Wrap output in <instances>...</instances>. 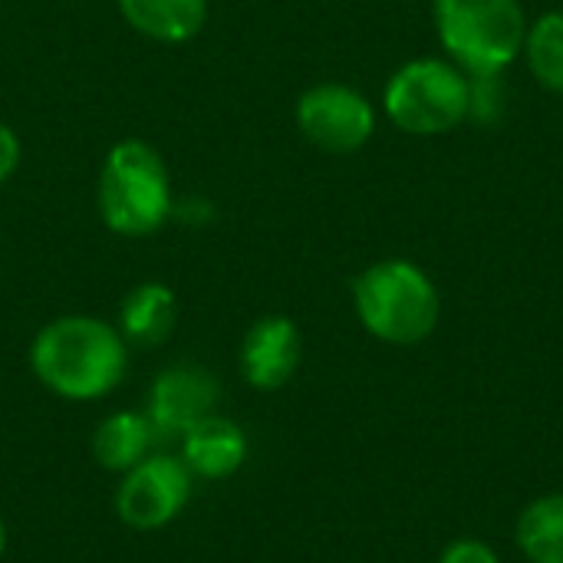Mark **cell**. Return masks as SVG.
<instances>
[{"label": "cell", "mask_w": 563, "mask_h": 563, "mask_svg": "<svg viewBox=\"0 0 563 563\" xmlns=\"http://www.w3.org/2000/svg\"><path fill=\"white\" fill-rule=\"evenodd\" d=\"M505 106L501 73L498 76H468V119L495 122Z\"/></svg>", "instance_id": "2e32d148"}, {"label": "cell", "mask_w": 563, "mask_h": 563, "mask_svg": "<svg viewBox=\"0 0 563 563\" xmlns=\"http://www.w3.org/2000/svg\"><path fill=\"white\" fill-rule=\"evenodd\" d=\"M303 340L290 317H261L241 343V376L261 393L287 386L300 366Z\"/></svg>", "instance_id": "9c48e42d"}, {"label": "cell", "mask_w": 563, "mask_h": 563, "mask_svg": "<svg viewBox=\"0 0 563 563\" xmlns=\"http://www.w3.org/2000/svg\"><path fill=\"white\" fill-rule=\"evenodd\" d=\"M20 155H23V145H20V139H16V132H13L10 125L0 122V185L16 172Z\"/></svg>", "instance_id": "ac0fdd59"}, {"label": "cell", "mask_w": 563, "mask_h": 563, "mask_svg": "<svg viewBox=\"0 0 563 563\" xmlns=\"http://www.w3.org/2000/svg\"><path fill=\"white\" fill-rule=\"evenodd\" d=\"M515 541L531 563H563V492L534 498L518 515Z\"/></svg>", "instance_id": "5bb4252c"}, {"label": "cell", "mask_w": 563, "mask_h": 563, "mask_svg": "<svg viewBox=\"0 0 563 563\" xmlns=\"http://www.w3.org/2000/svg\"><path fill=\"white\" fill-rule=\"evenodd\" d=\"M96 201L109 231L122 238L155 234L172 214V181L158 148L142 139L115 142L102 162Z\"/></svg>", "instance_id": "3957f363"}, {"label": "cell", "mask_w": 563, "mask_h": 563, "mask_svg": "<svg viewBox=\"0 0 563 563\" xmlns=\"http://www.w3.org/2000/svg\"><path fill=\"white\" fill-rule=\"evenodd\" d=\"M191 482L195 475L188 472L181 455L152 452L122 475L115 492V511L122 525L135 531H158L185 511L191 498Z\"/></svg>", "instance_id": "8992f818"}, {"label": "cell", "mask_w": 563, "mask_h": 563, "mask_svg": "<svg viewBox=\"0 0 563 563\" xmlns=\"http://www.w3.org/2000/svg\"><path fill=\"white\" fill-rule=\"evenodd\" d=\"M439 563H501V561H498V554H495L485 541H478V538H462V541H452V544L442 551Z\"/></svg>", "instance_id": "e0dca14e"}, {"label": "cell", "mask_w": 563, "mask_h": 563, "mask_svg": "<svg viewBox=\"0 0 563 563\" xmlns=\"http://www.w3.org/2000/svg\"><path fill=\"white\" fill-rule=\"evenodd\" d=\"M383 109L409 135H445L468 119V73L435 56L409 59L389 76Z\"/></svg>", "instance_id": "5b68a950"}, {"label": "cell", "mask_w": 563, "mask_h": 563, "mask_svg": "<svg viewBox=\"0 0 563 563\" xmlns=\"http://www.w3.org/2000/svg\"><path fill=\"white\" fill-rule=\"evenodd\" d=\"M125 23L155 43H185L201 33L208 0H119Z\"/></svg>", "instance_id": "7c38bea8"}, {"label": "cell", "mask_w": 563, "mask_h": 563, "mask_svg": "<svg viewBox=\"0 0 563 563\" xmlns=\"http://www.w3.org/2000/svg\"><path fill=\"white\" fill-rule=\"evenodd\" d=\"M297 125L307 142L323 152L350 155L360 152L376 132L373 102L346 82L310 86L297 102Z\"/></svg>", "instance_id": "52a82bcc"}, {"label": "cell", "mask_w": 563, "mask_h": 563, "mask_svg": "<svg viewBox=\"0 0 563 563\" xmlns=\"http://www.w3.org/2000/svg\"><path fill=\"white\" fill-rule=\"evenodd\" d=\"M155 439L158 435L145 412H112L92 432V459L99 462V468L125 475L152 455Z\"/></svg>", "instance_id": "4fadbf2b"}, {"label": "cell", "mask_w": 563, "mask_h": 563, "mask_svg": "<svg viewBox=\"0 0 563 563\" xmlns=\"http://www.w3.org/2000/svg\"><path fill=\"white\" fill-rule=\"evenodd\" d=\"M3 551H7V525L0 518V558H3Z\"/></svg>", "instance_id": "d6986e66"}, {"label": "cell", "mask_w": 563, "mask_h": 563, "mask_svg": "<svg viewBox=\"0 0 563 563\" xmlns=\"http://www.w3.org/2000/svg\"><path fill=\"white\" fill-rule=\"evenodd\" d=\"M247 459V435L234 419L208 416L181 435V462L195 478H231Z\"/></svg>", "instance_id": "30bf717a"}, {"label": "cell", "mask_w": 563, "mask_h": 563, "mask_svg": "<svg viewBox=\"0 0 563 563\" xmlns=\"http://www.w3.org/2000/svg\"><path fill=\"white\" fill-rule=\"evenodd\" d=\"M178 323V300L165 284H139L119 307V333L135 350L162 346Z\"/></svg>", "instance_id": "8fae6325"}, {"label": "cell", "mask_w": 563, "mask_h": 563, "mask_svg": "<svg viewBox=\"0 0 563 563\" xmlns=\"http://www.w3.org/2000/svg\"><path fill=\"white\" fill-rule=\"evenodd\" d=\"M218 402H221L218 379L201 366L181 363V366L162 369L152 379V389L145 399V416L158 439H175V435H185L201 419L214 416Z\"/></svg>", "instance_id": "ba28073f"}, {"label": "cell", "mask_w": 563, "mask_h": 563, "mask_svg": "<svg viewBox=\"0 0 563 563\" xmlns=\"http://www.w3.org/2000/svg\"><path fill=\"white\" fill-rule=\"evenodd\" d=\"M30 366L59 399L92 402L125 379L129 343L99 317H59L33 336Z\"/></svg>", "instance_id": "6da1fadb"}, {"label": "cell", "mask_w": 563, "mask_h": 563, "mask_svg": "<svg viewBox=\"0 0 563 563\" xmlns=\"http://www.w3.org/2000/svg\"><path fill=\"white\" fill-rule=\"evenodd\" d=\"M353 307L363 330L389 346H416L429 340L442 313L432 277L402 257L369 264L353 280Z\"/></svg>", "instance_id": "7a4b0ae2"}, {"label": "cell", "mask_w": 563, "mask_h": 563, "mask_svg": "<svg viewBox=\"0 0 563 563\" xmlns=\"http://www.w3.org/2000/svg\"><path fill=\"white\" fill-rule=\"evenodd\" d=\"M534 79L563 96V10H548L534 23H528L525 49Z\"/></svg>", "instance_id": "9a60e30c"}, {"label": "cell", "mask_w": 563, "mask_h": 563, "mask_svg": "<svg viewBox=\"0 0 563 563\" xmlns=\"http://www.w3.org/2000/svg\"><path fill=\"white\" fill-rule=\"evenodd\" d=\"M435 30L468 76H498L525 49L528 16L518 0H435Z\"/></svg>", "instance_id": "277c9868"}]
</instances>
